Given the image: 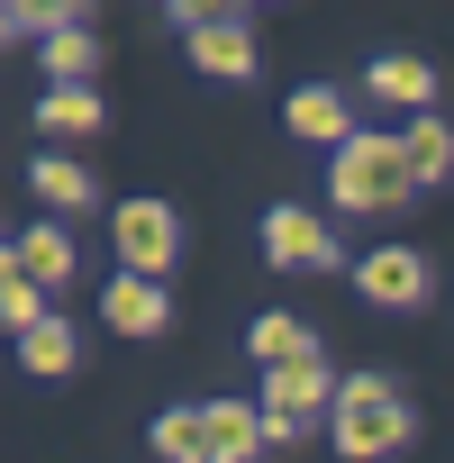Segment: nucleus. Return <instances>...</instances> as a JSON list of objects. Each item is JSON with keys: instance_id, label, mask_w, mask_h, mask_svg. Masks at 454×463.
Wrapping results in <instances>:
<instances>
[{"instance_id": "f257e3e1", "label": "nucleus", "mask_w": 454, "mask_h": 463, "mask_svg": "<svg viewBox=\"0 0 454 463\" xmlns=\"http://www.w3.org/2000/svg\"><path fill=\"white\" fill-rule=\"evenodd\" d=\"M327 436H336V454H355V463H391V454H409V436H418V409H409V391H400V382H382V373H355V382L336 391V418H327Z\"/></svg>"}, {"instance_id": "f03ea898", "label": "nucleus", "mask_w": 454, "mask_h": 463, "mask_svg": "<svg viewBox=\"0 0 454 463\" xmlns=\"http://www.w3.org/2000/svg\"><path fill=\"white\" fill-rule=\"evenodd\" d=\"M327 191H336V209H355V218H391V209L418 191L409 146H400V137H355V146H336Z\"/></svg>"}, {"instance_id": "7ed1b4c3", "label": "nucleus", "mask_w": 454, "mask_h": 463, "mask_svg": "<svg viewBox=\"0 0 454 463\" xmlns=\"http://www.w3.org/2000/svg\"><path fill=\"white\" fill-rule=\"evenodd\" d=\"M336 373L327 364H291V373H264V391H255V409H264V436L273 445H300L318 418H336Z\"/></svg>"}, {"instance_id": "20e7f679", "label": "nucleus", "mask_w": 454, "mask_h": 463, "mask_svg": "<svg viewBox=\"0 0 454 463\" xmlns=\"http://www.w3.org/2000/svg\"><path fill=\"white\" fill-rule=\"evenodd\" d=\"M109 237H118V273L164 282V264L182 255V218H173L164 200H118V209H109Z\"/></svg>"}, {"instance_id": "39448f33", "label": "nucleus", "mask_w": 454, "mask_h": 463, "mask_svg": "<svg viewBox=\"0 0 454 463\" xmlns=\"http://www.w3.org/2000/svg\"><path fill=\"white\" fill-rule=\"evenodd\" d=\"M173 19H182L200 73H227V82H246V73H255V28H246L237 10H200V0H182Z\"/></svg>"}, {"instance_id": "423d86ee", "label": "nucleus", "mask_w": 454, "mask_h": 463, "mask_svg": "<svg viewBox=\"0 0 454 463\" xmlns=\"http://www.w3.org/2000/svg\"><path fill=\"white\" fill-rule=\"evenodd\" d=\"M264 264L273 273H327L336 264V237H327V218H309V209H264Z\"/></svg>"}, {"instance_id": "0eeeda50", "label": "nucleus", "mask_w": 454, "mask_h": 463, "mask_svg": "<svg viewBox=\"0 0 454 463\" xmlns=\"http://www.w3.org/2000/svg\"><path fill=\"white\" fill-rule=\"evenodd\" d=\"M427 255L418 246H373L364 264H355V291L373 300V309H427Z\"/></svg>"}, {"instance_id": "6e6552de", "label": "nucleus", "mask_w": 454, "mask_h": 463, "mask_svg": "<svg viewBox=\"0 0 454 463\" xmlns=\"http://www.w3.org/2000/svg\"><path fill=\"white\" fill-rule=\"evenodd\" d=\"M282 128L309 137V146H355V100H345L336 82H300V91L282 100Z\"/></svg>"}, {"instance_id": "1a4fd4ad", "label": "nucleus", "mask_w": 454, "mask_h": 463, "mask_svg": "<svg viewBox=\"0 0 454 463\" xmlns=\"http://www.w3.org/2000/svg\"><path fill=\"white\" fill-rule=\"evenodd\" d=\"M100 318H109L118 336H164L173 300H164V282H137V273H118V282L100 291Z\"/></svg>"}, {"instance_id": "9d476101", "label": "nucleus", "mask_w": 454, "mask_h": 463, "mask_svg": "<svg viewBox=\"0 0 454 463\" xmlns=\"http://www.w3.org/2000/svg\"><path fill=\"white\" fill-rule=\"evenodd\" d=\"M273 436H264V409L255 400H209V463H255Z\"/></svg>"}, {"instance_id": "9b49d317", "label": "nucleus", "mask_w": 454, "mask_h": 463, "mask_svg": "<svg viewBox=\"0 0 454 463\" xmlns=\"http://www.w3.org/2000/svg\"><path fill=\"white\" fill-rule=\"evenodd\" d=\"M10 255H19V273H28V282H46V291H64V282L82 273V255H73V237H64V227H19V237H10Z\"/></svg>"}, {"instance_id": "f8f14e48", "label": "nucleus", "mask_w": 454, "mask_h": 463, "mask_svg": "<svg viewBox=\"0 0 454 463\" xmlns=\"http://www.w3.org/2000/svg\"><path fill=\"white\" fill-rule=\"evenodd\" d=\"M364 91H373V100H400V109H427V100H436V64H427V55H382V64L364 73Z\"/></svg>"}, {"instance_id": "ddd939ff", "label": "nucleus", "mask_w": 454, "mask_h": 463, "mask_svg": "<svg viewBox=\"0 0 454 463\" xmlns=\"http://www.w3.org/2000/svg\"><path fill=\"white\" fill-rule=\"evenodd\" d=\"M246 345H255V364H264V373H291V364H318V336H309L300 318H282V309H273V318H255V327H246Z\"/></svg>"}, {"instance_id": "4468645a", "label": "nucleus", "mask_w": 454, "mask_h": 463, "mask_svg": "<svg viewBox=\"0 0 454 463\" xmlns=\"http://www.w3.org/2000/svg\"><path fill=\"white\" fill-rule=\"evenodd\" d=\"M19 364H28L37 382H64V373H82V336H73V318H46L37 336H19Z\"/></svg>"}, {"instance_id": "2eb2a0df", "label": "nucleus", "mask_w": 454, "mask_h": 463, "mask_svg": "<svg viewBox=\"0 0 454 463\" xmlns=\"http://www.w3.org/2000/svg\"><path fill=\"white\" fill-rule=\"evenodd\" d=\"M0 318H10V336H37L55 309H46V282L19 273V255H0Z\"/></svg>"}, {"instance_id": "dca6fc26", "label": "nucleus", "mask_w": 454, "mask_h": 463, "mask_svg": "<svg viewBox=\"0 0 454 463\" xmlns=\"http://www.w3.org/2000/svg\"><path fill=\"white\" fill-rule=\"evenodd\" d=\"M28 182H37V200H46V209H73V218L91 209V173H82L73 155H37V164H28Z\"/></svg>"}, {"instance_id": "f3484780", "label": "nucleus", "mask_w": 454, "mask_h": 463, "mask_svg": "<svg viewBox=\"0 0 454 463\" xmlns=\"http://www.w3.org/2000/svg\"><path fill=\"white\" fill-rule=\"evenodd\" d=\"M155 454L164 463H209V409H164L155 418Z\"/></svg>"}, {"instance_id": "a211bd4d", "label": "nucleus", "mask_w": 454, "mask_h": 463, "mask_svg": "<svg viewBox=\"0 0 454 463\" xmlns=\"http://www.w3.org/2000/svg\"><path fill=\"white\" fill-rule=\"evenodd\" d=\"M91 64H100L91 28H55V37H46V73H55V91H82V82H91Z\"/></svg>"}, {"instance_id": "6ab92c4d", "label": "nucleus", "mask_w": 454, "mask_h": 463, "mask_svg": "<svg viewBox=\"0 0 454 463\" xmlns=\"http://www.w3.org/2000/svg\"><path fill=\"white\" fill-rule=\"evenodd\" d=\"M37 128L46 137H91L100 128V91H46L37 100Z\"/></svg>"}, {"instance_id": "aec40b11", "label": "nucleus", "mask_w": 454, "mask_h": 463, "mask_svg": "<svg viewBox=\"0 0 454 463\" xmlns=\"http://www.w3.org/2000/svg\"><path fill=\"white\" fill-rule=\"evenodd\" d=\"M400 146H409V173H418V182H445V173H454V128H445V118H418Z\"/></svg>"}, {"instance_id": "412c9836", "label": "nucleus", "mask_w": 454, "mask_h": 463, "mask_svg": "<svg viewBox=\"0 0 454 463\" xmlns=\"http://www.w3.org/2000/svg\"><path fill=\"white\" fill-rule=\"evenodd\" d=\"M55 28H73V10H46V0H10L0 10V37H19V46H46Z\"/></svg>"}]
</instances>
